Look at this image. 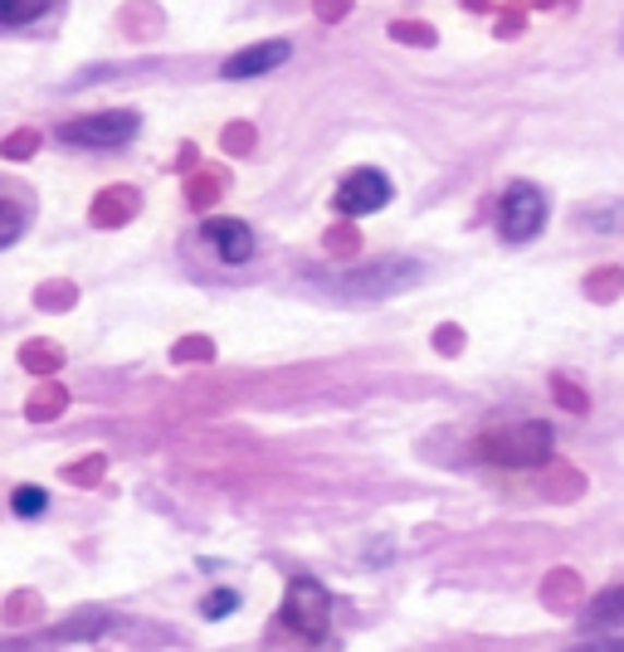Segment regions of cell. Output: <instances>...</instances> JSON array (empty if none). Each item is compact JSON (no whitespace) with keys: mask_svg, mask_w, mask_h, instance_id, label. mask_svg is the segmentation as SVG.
<instances>
[{"mask_svg":"<svg viewBox=\"0 0 624 652\" xmlns=\"http://www.w3.org/2000/svg\"><path fill=\"white\" fill-rule=\"evenodd\" d=\"M420 273H424V263H415V258H376V263H361V268H347V273H327L322 288L347 302H381V298H391V292L415 288Z\"/></svg>","mask_w":624,"mask_h":652,"instance_id":"cell-1","label":"cell"},{"mask_svg":"<svg viewBox=\"0 0 624 652\" xmlns=\"http://www.w3.org/2000/svg\"><path fill=\"white\" fill-rule=\"evenodd\" d=\"M556 448L551 424L532 419V424H513V428H493V434L478 438V458L497 462V468H542Z\"/></svg>","mask_w":624,"mask_h":652,"instance_id":"cell-2","label":"cell"},{"mask_svg":"<svg viewBox=\"0 0 624 652\" xmlns=\"http://www.w3.org/2000/svg\"><path fill=\"white\" fill-rule=\"evenodd\" d=\"M142 132V118L132 108H112V112H88V118H74L59 128V142L69 146H88V152H118L132 136Z\"/></svg>","mask_w":624,"mask_h":652,"instance_id":"cell-3","label":"cell"},{"mask_svg":"<svg viewBox=\"0 0 624 652\" xmlns=\"http://www.w3.org/2000/svg\"><path fill=\"white\" fill-rule=\"evenodd\" d=\"M497 229H503L507 244H527V239H537L547 229V195L537 191V185H527V181L507 185L503 200H497Z\"/></svg>","mask_w":624,"mask_h":652,"instance_id":"cell-4","label":"cell"},{"mask_svg":"<svg viewBox=\"0 0 624 652\" xmlns=\"http://www.w3.org/2000/svg\"><path fill=\"white\" fill-rule=\"evenodd\" d=\"M327 618H332V594L327 584L317 580H293L284 594V628H293L298 638H312L317 643L327 633Z\"/></svg>","mask_w":624,"mask_h":652,"instance_id":"cell-5","label":"cell"},{"mask_svg":"<svg viewBox=\"0 0 624 652\" xmlns=\"http://www.w3.org/2000/svg\"><path fill=\"white\" fill-rule=\"evenodd\" d=\"M386 200H391L386 171L361 166V171H351L347 181L337 185V200H332V205H337L341 215H376V209H386Z\"/></svg>","mask_w":624,"mask_h":652,"instance_id":"cell-6","label":"cell"},{"mask_svg":"<svg viewBox=\"0 0 624 652\" xmlns=\"http://www.w3.org/2000/svg\"><path fill=\"white\" fill-rule=\"evenodd\" d=\"M201 239L211 244V254L220 263H230V268H239V263L254 258V229L244 225V219H230V215H215L201 225Z\"/></svg>","mask_w":624,"mask_h":652,"instance_id":"cell-7","label":"cell"},{"mask_svg":"<svg viewBox=\"0 0 624 652\" xmlns=\"http://www.w3.org/2000/svg\"><path fill=\"white\" fill-rule=\"evenodd\" d=\"M288 55H293V45L288 39H264V45H249V49H239V55H230L220 64V79H259V73H274L278 64H288Z\"/></svg>","mask_w":624,"mask_h":652,"instance_id":"cell-8","label":"cell"},{"mask_svg":"<svg viewBox=\"0 0 624 652\" xmlns=\"http://www.w3.org/2000/svg\"><path fill=\"white\" fill-rule=\"evenodd\" d=\"M580 624L586 628H620L624 624V584L600 589V594L580 608Z\"/></svg>","mask_w":624,"mask_h":652,"instance_id":"cell-9","label":"cell"},{"mask_svg":"<svg viewBox=\"0 0 624 652\" xmlns=\"http://www.w3.org/2000/svg\"><path fill=\"white\" fill-rule=\"evenodd\" d=\"M103 628H108V614H74V618H64V624H55V643H88V638H103Z\"/></svg>","mask_w":624,"mask_h":652,"instance_id":"cell-10","label":"cell"},{"mask_svg":"<svg viewBox=\"0 0 624 652\" xmlns=\"http://www.w3.org/2000/svg\"><path fill=\"white\" fill-rule=\"evenodd\" d=\"M45 10H49V0H0V29L35 25Z\"/></svg>","mask_w":624,"mask_h":652,"instance_id":"cell-11","label":"cell"},{"mask_svg":"<svg viewBox=\"0 0 624 652\" xmlns=\"http://www.w3.org/2000/svg\"><path fill=\"white\" fill-rule=\"evenodd\" d=\"M10 511H15L20 521H39L49 511V492L35 487V482H25V487H15V497H10Z\"/></svg>","mask_w":624,"mask_h":652,"instance_id":"cell-12","label":"cell"},{"mask_svg":"<svg viewBox=\"0 0 624 652\" xmlns=\"http://www.w3.org/2000/svg\"><path fill=\"white\" fill-rule=\"evenodd\" d=\"M25 229H29V209L20 205V200L0 195V249H10L20 234H25Z\"/></svg>","mask_w":624,"mask_h":652,"instance_id":"cell-13","label":"cell"},{"mask_svg":"<svg viewBox=\"0 0 624 652\" xmlns=\"http://www.w3.org/2000/svg\"><path fill=\"white\" fill-rule=\"evenodd\" d=\"M235 608H239V594H235V589H215V594L201 599V614H205V618H225V614H235Z\"/></svg>","mask_w":624,"mask_h":652,"instance_id":"cell-14","label":"cell"},{"mask_svg":"<svg viewBox=\"0 0 624 652\" xmlns=\"http://www.w3.org/2000/svg\"><path fill=\"white\" fill-rule=\"evenodd\" d=\"M571 652H624V638H620V633L586 638V643H580V648H571Z\"/></svg>","mask_w":624,"mask_h":652,"instance_id":"cell-15","label":"cell"},{"mask_svg":"<svg viewBox=\"0 0 624 652\" xmlns=\"http://www.w3.org/2000/svg\"><path fill=\"white\" fill-rule=\"evenodd\" d=\"M590 292H596V298H615V292H620V273H615V268L596 273V282H590Z\"/></svg>","mask_w":624,"mask_h":652,"instance_id":"cell-16","label":"cell"},{"mask_svg":"<svg viewBox=\"0 0 624 652\" xmlns=\"http://www.w3.org/2000/svg\"><path fill=\"white\" fill-rule=\"evenodd\" d=\"M586 225H590V229H620V225H624V205L610 209V215H605V209H600V215H586Z\"/></svg>","mask_w":624,"mask_h":652,"instance_id":"cell-17","label":"cell"},{"mask_svg":"<svg viewBox=\"0 0 624 652\" xmlns=\"http://www.w3.org/2000/svg\"><path fill=\"white\" fill-rule=\"evenodd\" d=\"M556 395H561V405H571V409H586V399H580L576 390H571L566 381H556Z\"/></svg>","mask_w":624,"mask_h":652,"instance_id":"cell-18","label":"cell"},{"mask_svg":"<svg viewBox=\"0 0 624 652\" xmlns=\"http://www.w3.org/2000/svg\"><path fill=\"white\" fill-rule=\"evenodd\" d=\"M517 5H537V0H517Z\"/></svg>","mask_w":624,"mask_h":652,"instance_id":"cell-19","label":"cell"},{"mask_svg":"<svg viewBox=\"0 0 624 652\" xmlns=\"http://www.w3.org/2000/svg\"><path fill=\"white\" fill-rule=\"evenodd\" d=\"M473 5H483V0H473Z\"/></svg>","mask_w":624,"mask_h":652,"instance_id":"cell-20","label":"cell"}]
</instances>
